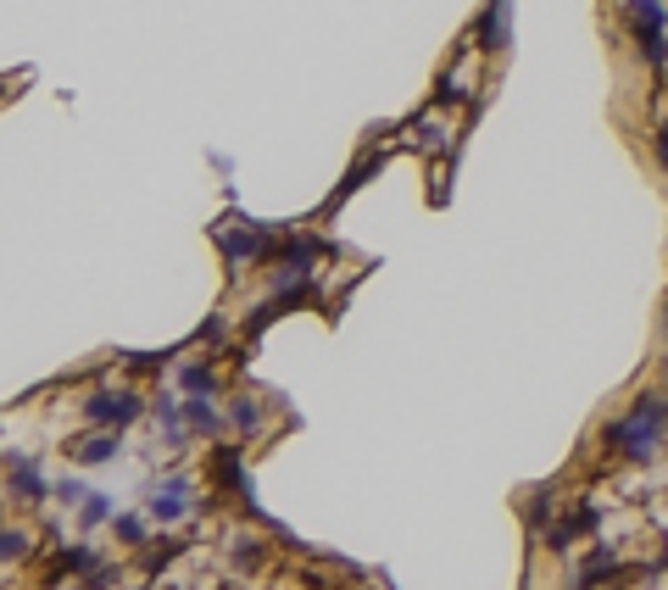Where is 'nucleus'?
I'll return each instance as SVG.
<instances>
[{
	"mask_svg": "<svg viewBox=\"0 0 668 590\" xmlns=\"http://www.w3.org/2000/svg\"><path fill=\"white\" fill-rule=\"evenodd\" d=\"M508 12H513V0H490V7H485V18L474 23V45H479V51H508V45H513Z\"/></svg>",
	"mask_w": 668,
	"mask_h": 590,
	"instance_id": "5",
	"label": "nucleus"
},
{
	"mask_svg": "<svg viewBox=\"0 0 668 590\" xmlns=\"http://www.w3.org/2000/svg\"><path fill=\"white\" fill-rule=\"evenodd\" d=\"M185 424H190V430H207V435H218V412H212L201 396H190V401H185Z\"/></svg>",
	"mask_w": 668,
	"mask_h": 590,
	"instance_id": "11",
	"label": "nucleus"
},
{
	"mask_svg": "<svg viewBox=\"0 0 668 590\" xmlns=\"http://www.w3.org/2000/svg\"><path fill=\"white\" fill-rule=\"evenodd\" d=\"M663 446H668V396H663V390H641V396L613 418V424L602 430V452L619 457V463H630V468L657 463Z\"/></svg>",
	"mask_w": 668,
	"mask_h": 590,
	"instance_id": "1",
	"label": "nucleus"
},
{
	"mask_svg": "<svg viewBox=\"0 0 668 590\" xmlns=\"http://www.w3.org/2000/svg\"><path fill=\"white\" fill-rule=\"evenodd\" d=\"M229 424L245 430V435H257V430H263V407L250 401V396H234V401H229Z\"/></svg>",
	"mask_w": 668,
	"mask_h": 590,
	"instance_id": "8",
	"label": "nucleus"
},
{
	"mask_svg": "<svg viewBox=\"0 0 668 590\" xmlns=\"http://www.w3.org/2000/svg\"><path fill=\"white\" fill-rule=\"evenodd\" d=\"M190 490H196V485L179 479V474H174V479H156V485L145 490V513H151L156 524H179V519L196 508V496H190Z\"/></svg>",
	"mask_w": 668,
	"mask_h": 590,
	"instance_id": "2",
	"label": "nucleus"
},
{
	"mask_svg": "<svg viewBox=\"0 0 668 590\" xmlns=\"http://www.w3.org/2000/svg\"><path fill=\"white\" fill-rule=\"evenodd\" d=\"M652 151H657V162H663V167H668V123H663V129H657V134H652Z\"/></svg>",
	"mask_w": 668,
	"mask_h": 590,
	"instance_id": "15",
	"label": "nucleus"
},
{
	"mask_svg": "<svg viewBox=\"0 0 668 590\" xmlns=\"http://www.w3.org/2000/svg\"><path fill=\"white\" fill-rule=\"evenodd\" d=\"M663 334H668V301H663Z\"/></svg>",
	"mask_w": 668,
	"mask_h": 590,
	"instance_id": "16",
	"label": "nucleus"
},
{
	"mask_svg": "<svg viewBox=\"0 0 668 590\" xmlns=\"http://www.w3.org/2000/svg\"><path fill=\"white\" fill-rule=\"evenodd\" d=\"M12 496H18V501H45L40 463H18V468H12Z\"/></svg>",
	"mask_w": 668,
	"mask_h": 590,
	"instance_id": "7",
	"label": "nucleus"
},
{
	"mask_svg": "<svg viewBox=\"0 0 668 590\" xmlns=\"http://www.w3.org/2000/svg\"><path fill=\"white\" fill-rule=\"evenodd\" d=\"M179 385H185L190 396H212V390H218V374H212L207 363H190V368L179 374Z\"/></svg>",
	"mask_w": 668,
	"mask_h": 590,
	"instance_id": "10",
	"label": "nucleus"
},
{
	"mask_svg": "<svg viewBox=\"0 0 668 590\" xmlns=\"http://www.w3.org/2000/svg\"><path fill=\"white\" fill-rule=\"evenodd\" d=\"M118 452H123L118 430H101V435H90V441H78V446H73V457H78L84 468H101V463H118Z\"/></svg>",
	"mask_w": 668,
	"mask_h": 590,
	"instance_id": "6",
	"label": "nucleus"
},
{
	"mask_svg": "<svg viewBox=\"0 0 668 590\" xmlns=\"http://www.w3.org/2000/svg\"><path fill=\"white\" fill-rule=\"evenodd\" d=\"M29 557V535L23 530H0V563H18Z\"/></svg>",
	"mask_w": 668,
	"mask_h": 590,
	"instance_id": "12",
	"label": "nucleus"
},
{
	"mask_svg": "<svg viewBox=\"0 0 668 590\" xmlns=\"http://www.w3.org/2000/svg\"><path fill=\"white\" fill-rule=\"evenodd\" d=\"M112 530H118L123 546H140V541H145V524H140V519H112Z\"/></svg>",
	"mask_w": 668,
	"mask_h": 590,
	"instance_id": "14",
	"label": "nucleus"
},
{
	"mask_svg": "<svg viewBox=\"0 0 668 590\" xmlns=\"http://www.w3.org/2000/svg\"><path fill=\"white\" fill-rule=\"evenodd\" d=\"M145 407H140V396L134 390H96L90 401H84V418H96V424H107V430H123V424H134Z\"/></svg>",
	"mask_w": 668,
	"mask_h": 590,
	"instance_id": "3",
	"label": "nucleus"
},
{
	"mask_svg": "<svg viewBox=\"0 0 668 590\" xmlns=\"http://www.w3.org/2000/svg\"><path fill=\"white\" fill-rule=\"evenodd\" d=\"M51 490H56L62 508H84V496H90V485H78V479H62V485H51Z\"/></svg>",
	"mask_w": 668,
	"mask_h": 590,
	"instance_id": "13",
	"label": "nucleus"
},
{
	"mask_svg": "<svg viewBox=\"0 0 668 590\" xmlns=\"http://www.w3.org/2000/svg\"><path fill=\"white\" fill-rule=\"evenodd\" d=\"M619 7H624V23H630L635 45L668 40V0H619Z\"/></svg>",
	"mask_w": 668,
	"mask_h": 590,
	"instance_id": "4",
	"label": "nucleus"
},
{
	"mask_svg": "<svg viewBox=\"0 0 668 590\" xmlns=\"http://www.w3.org/2000/svg\"><path fill=\"white\" fill-rule=\"evenodd\" d=\"M78 524H84V530H101V524H112V496H84Z\"/></svg>",
	"mask_w": 668,
	"mask_h": 590,
	"instance_id": "9",
	"label": "nucleus"
}]
</instances>
